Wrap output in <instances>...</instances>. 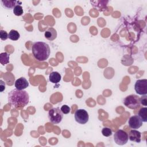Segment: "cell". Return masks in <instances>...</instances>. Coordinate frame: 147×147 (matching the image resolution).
<instances>
[{
    "label": "cell",
    "mask_w": 147,
    "mask_h": 147,
    "mask_svg": "<svg viewBox=\"0 0 147 147\" xmlns=\"http://www.w3.org/2000/svg\"><path fill=\"white\" fill-rule=\"evenodd\" d=\"M8 101L14 108L24 107L29 103V94L25 90L13 89L8 94Z\"/></svg>",
    "instance_id": "obj_1"
},
{
    "label": "cell",
    "mask_w": 147,
    "mask_h": 147,
    "mask_svg": "<svg viewBox=\"0 0 147 147\" xmlns=\"http://www.w3.org/2000/svg\"><path fill=\"white\" fill-rule=\"evenodd\" d=\"M32 54L38 61H44L47 60L51 53V49L48 44L42 41H37L32 46Z\"/></svg>",
    "instance_id": "obj_2"
},
{
    "label": "cell",
    "mask_w": 147,
    "mask_h": 147,
    "mask_svg": "<svg viewBox=\"0 0 147 147\" xmlns=\"http://www.w3.org/2000/svg\"><path fill=\"white\" fill-rule=\"evenodd\" d=\"M63 113L59 107L51 109L48 111V118L49 121L53 124H58L62 121Z\"/></svg>",
    "instance_id": "obj_3"
},
{
    "label": "cell",
    "mask_w": 147,
    "mask_h": 147,
    "mask_svg": "<svg viewBox=\"0 0 147 147\" xmlns=\"http://www.w3.org/2000/svg\"><path fill=\"white\" fill-rule=\"evenodd\" d=\"M123 103L129 109H136L140 105V98L134 94L130 95L124 98Z\"/></svg>",
    "instance_id": "obj_4"
},
{
    "label": "cell",
    "mask_w": 147,
    "mask_h": 147,
    "mask_svg": "<svg viewBox=\"0 0 147 147\" xmlns=\"http://www.w3.org/2000/svg\"><path fill=\"white\" fill-rule=\"evenodd\" d=\"M129 140L127 133L121 129L118 130L114 135V140L115 142L119 145H123L126 144Z\"/></svg>",
    "instance_id": "obj_5"
},
{
    "label": "cell",
    "mask_w": 147,
    "mask_h": 147,
    "mask_svg": "<svg viewBox=\"0 0 147 147\" xmlns=\"http://www.w3.org/2000/svg\"><path fill=\"white\" fill-rule=\"evenodd\" d=\"M75 121L80 124L86 123L89 119L88 113L84 109H78L77 110L74 115Z\"/></svg>",
    "instance_id": "obj_6"
},
{
    "label": "cell",
    "mask_w": 147,
    "mask_h": 147,
    "mask_svg": "<svg viewBox=\"0 0 147 147\" xmlns=\"http://www.w3.org/2000/svg\"><path fill=\"white\" fill-rule=\"evenodd\" d=\"M134 90L137 94L140 95L147 94V79H138L134 84Z\"/></svg>",
    "instance_id": "obj_7"
},
{
    "label": "cell",
    "mask_w": 147,
    "mask_h": 147,
    "mask_svg": "<svg viewBox=\"0 0 147 147\" xmlns=\"http://www.w3.org/2000/svg\"><path fill=\"white\" fill-rule=\"evenodd\" d=\"M128 124L130 128L133 129H137L142 125V121L138 115H133L129 118Z\"/></svg>",
    "instance_id": "obj_8"
},
{
    "label": "cell",
    "mask_w": 147,
    "mask_h": 147,
    "mask_svg": "<svg viewBox=\"0 0 147 147\" xmlns=\"http://www.w3.org/2000/svg\"><path fill=\"white\" fill-rule=\"evenodd\" d=\"M1 3L3 8L11 10L13 9L16 6L21 5L22 2L21 1L15 0H1Z\"/></svg>",
    "instance_id": "obj_9"
},
{
    "label": "cell",
    "mask_w": 147,
    "mask_h": 147,
    "mask_svg": "<svg viewBox=\"0 0 147 147\" xmlns=\"http://www.w3.org/2000/svg\"><path fill=\"white\" fill-rule=\"evenodd\" d=\"M14 86L17 90H24L29 86V82L25 78L21 77L16 80Z\"/></svg>",
    "instance_id": "obj_10"
},
{
    "label": "cell",
    "mask_w": 147,
    "mask_h": 147,
    "mask_svg": "<svg viewBox=\"0 0 147 147\" xmlns=\"http://www.w3.org/2000/svg\"><path fill=\"white\" fill-rule=\"evenodd\" d=\"M128 136L129 139L131 141L139 143L141 141V132L136 129L131 130Z\"/></svg>",
    "instance_id": "obj_11"
},
{
    "label": "cell",
    "mask_w": 147,
    "mask_h": 147,
    "mask_svg": "<svg viewBox=\"0 0 147 147\" xmlns=\"http://www.w3.org/2000/svg\"><path fill=\"white\" fill-rule=\"evenodd\" d=\"M57 31L55 29H54L52 27H49L44 33L45 37L49 40V41H53L57 37Z\"/></svg>",
    "instance_id": "obj_12"
},
{
    "label": "cell",
    "mask_w": 147,
    "mask_h": 147,
    "mask_svg": "<svg viewBox=\"0 0 147 147\" xmlns=\"http://www.w3.org/2000/svg\"><path fill=\"white\" fill-rule=\"evenodd\" d=\"M61 79V75L56 71L52 72L49 76V80L51 83H59Z\"/></svg>",
    "instance_id": "obj_13"
},
{
    "label": "cell",
    "mask_w": 147,
    "mask_h": 147,
    "mask_svg": "<svg viewBox=\"0 0 147 147\" xmlns=\"http://www.w3.org/2000/svg\"><path fill=\"white\" fill-rule=\"evenodd\" d=\"M146 111H147V108L146 107L141 108L138 113V117L141 118L142 122H146L147 121V114H146Z\"/></svg>",
    "instance_id": "obj_14"
},
{
    "label": "cell",
    "mask_w": 147,
    "mask_h": 147,
    "mask_svg": "<svg viewBox=\"0 0 147 147\" xmlns=\"http://www.w3.org/2000/svg\"><path fill=\"white\" fill-rule=\"evenodd\" d=\"M9 54L6 52L0 54V63L2 65H5L9 63Z\"/></svg>",
    "instance_id": "obj_15"
},
{
    "label": "cell",
    "mask_w": 147,
    "mask_h": 147,
    "mask_svg": "<svg viewBox=\"0 0 147 147\" xmlns=\"http://www.w3.org/2000/svg\"><path fill=\"white\" fill-rule=\"evenodd\" d=\"M20 37V34L17 30L12 29L9 33V38L13 41H17Z\"/></svg>",
    "instance_id": "obj_16"
},
{
    "label": "cell",
    "mask_w": 147,
    "mask_h": 147,
    "mask_svg": "<svg viewBox=\"0 0 147 147\" xmlns=\"http://www.w3.org/2000/svg\"><path fill=\"white\" fill-rule=\"evenodd\" d=\"M13 12L14 14L16 16H21L24 13L23 8L21 5H17L13 9Z\"/></svg>",
    "instance_id": "obj_17"
},
{
    "label": "cell",
    "mask_w": 147,
    "mask_h": 147,
    "mask_svg": "<svg viewBox=\"0 0 147 147\" xmlns=\"http://www.w3.org/2000/svg\"><path fill=\"white\" fill-rule=\"evenodd\" d=\"M102 133L105 137H109L112 135V130L109 127H105L102 130Z\"/></svg>",
    "instance_id": "obj_18"
},
{
    "label": "cell",
    "mask_w": 147,
    "mask_h": 147,
    "mask_svg": "<svg viewBox=\"0 0 147 147\" xmlns=\"http://www.w3.org/2000/svg\"><path fill=\"white\" fill-rule=\"evenodd\" d=\"M0 38L2 40H6L9 38V34L6 32V31L3 30H0Z\"/></svg>",
    "instance_id": "obj_19"
},
{
    "label": "cell",
    "mask_w": 147,
    "mask_h": 147,
    "mask_svg": "<svg viewBox=\"0 0 147 147\" xmlns=\"http://www.w3.org/2000/svg\"><path fill=\"white\" fill-rule=\"evenodd\" d=\"M61 111H62V113H63V114H67L70 112L71 109L70 107L67 105H64L61 106V109H60Z\"/></svg>",
    "instance_id": "obj_20"
},
{
    "label": "cell",
    "mask_w": 147,
    "mask_h": 147,
    "mask_svg": "<svg viewBox=\"0 0 147 147\" xmlns=\"http://www.w3.org/2000/svg\"><path fill=\"white\" fill-rule=\"evenodd\" d=\"M140 102L143 106H146L147 105V96L146 95H142L141 98H140Z\"/></svg>",
    "instance_id": "obj_21"
},
{
    "label": "cell",
    "mask_w": 147,
    "mask_h": 147,
    "mask_svg": "<svg viewBox=\"0 0 147 147\" xmlns=\"http://www.w3.org/2000/svg\"><path fill=\"white\" fill-rule=\"evenodd\" d=\"M5 89V83L3 82L2 80H0V91L1 92H3Z\"/></svg>",
    "instance_id": "obj_22"
}]
</instances>
